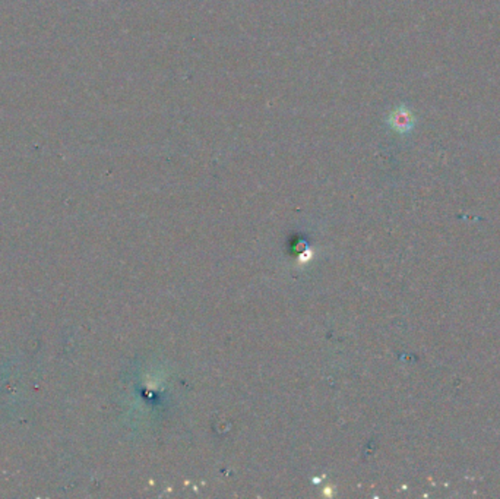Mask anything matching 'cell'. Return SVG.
I'll list each match as a JSON object with an SVG mask.
<instances>
[{
  "instance_id": "1",
  "label": "cell",
  "mask_w": 500,
  "mask_h": 499,
  "mask_svg": "<svg viewBox=\"0 0 500 499\" xmlns=\"http://www.w3.org/2000/svg\"><path fill=\"white\" fill-rule=\"evenodd\" d=\"M391 125L398 132H408L414 126V117L408 110L400 109L391 116Z\"/></svg>"
}]
</instances>
